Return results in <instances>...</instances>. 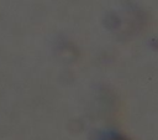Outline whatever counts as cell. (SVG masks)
Returning <instances> with one entry per match:
<instances>
[{"instance_id": "1", "label": "cell", "mask_w": 158, "mask_h": 140, "mask_svg": "<svg viewBox=\"0 0 158 140\" xmlns=\"http://www.w3.org/2000/svg\"><path fill=\"white\" fill-rule=\"evenodd\" d=\"M105 140H125V139L121 138V136H117V135H110V136L106 138Z\"/></svg>"}]
</instances>
